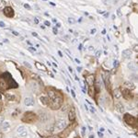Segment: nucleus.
I'll use <instances>...</instances> for the list:
<instances>
[{"label":"nucleus","mask_w":138,"mask_h":138,"mask_svg":"<svg viewBox=\"0 0 138 138\" xmlns=\"http://www.w3.org/2000/svg\"><path fill=\"white\" fill-rule=\"evenodd\" d=\"M47 97L50 99V107L53 110H58L62 105V98L52 88H47Z\"/></svg>","instance_id":"f257e3e1"},{"label":"nucleus","mask_w":138,"mask_h":138,"mask_svg":"<svg viewBox=\"0 0 138 138\" xmlns=\"http://www.w3.org/2000/svg\"><path fill=\"white\" fill-rule=\"evenodd\" d=\"M66 127V121L65 118H59L57 119L55 122L54 127H53V131L54 132H61Z\"/></svg>","instance_id":"f03ea898"},{"label":"nucleus","mask_w":138,"mask_h":138,"mask_svg":"<svg viewBox=\"0 0 138 138\" xmlns=\"http://www.w3.org/2000/svg\"><path fill=\"white\" fill-rule=\"evenodd\" d=\"M36 119H37V116H36V114L34 112H27L24 113L21 120L23 122H25V123H33V122H35Z\"/></svg>","instance_id":"7ed1b4c3"},{"label":"nucleus","mask_w":138,"mask_h":138,"mask_svg":"<svg viewBox=\"0 0 138 138\" xmlns=\"http://www.w3.org/2000/svg\"><path fill=\"white\" fill-rule=\"evenodd\" d=\"M123 119H124L125 123H127L128 125H130V126H132V127H135L136 124H137L136 118L133 115H131V114H124Z\"/></svg>","instance_id":"20e7f679"},{"label":"nucleus","mask_w":138,"mask_h":138,"mask_svg":"<svg viewBox=\"0 0 138 138\" xmlns=\"http://www.w3.org/2000/svg\"><path fill=\"white\" fill-rule=\"evenodd\" d=\"M16 134H18L19 137L25 138L28 135V131H27V129L25 128V126L20 125V126H18V127L16 128Z\"/></svg>","instance_id":"39448f33"},{"label":"nucleus","mask_w":138,"mask_h":138,"mask_svg":"<svg viewBox=\"0 0 138 138\" xmlns=\"http://www.w3.org/2000/svg\"><path fill=\"white\" fill-rule=\"evenodd\" d=\"M3 13L4 15L7 17V18H13L14 15H15V12H14V9L11 7H6L4 9H3Z\"/></svg>","instance_id":"423d86ee"},{"label":"nucleus","mask_w":138,"mask_h":138,"mask_svg":"<svg viewBox=\"0 0 138 138\" xmlns=\"http://www.w3.org/2000/svg\"><path fill=\"white\" fill-rule=\"evenodd\" d=\"M121 91H122V96H123L126 100L133 99L134 95L132 94L131 90L127 89V88H123V89H121Z\"/></svg>","instance_id":"0eeeda50"},{"label":"nucleus","mask_w":138,"mask_h":138,"mask_svg":"<svg viewBox=\"0 0 138 138\" xmlns=\"http://www.w3.org/2000/svg\"><path fill=\"white\" fill-rule=\"evenodd\" d=\"M34 103H35V101L31 97H26L24 99V105L27 107H32V106H34Z\"/></svg>","instance_id":"6e6552de"},{"label":"nucleus","mask_w":138,"mask_h":138,"mask_svg":"<svg viewBox=\"0 0 138 138\" xmlns=\"http://www.w3.org/2000/svg\"><path fill=\"white\" fill-rule=\"evenodd\" d=\"M0 126H1V130H2L3 132H5V133H6V132H8L11 128L10 123H9L7 121H4Z\"/></svg>","instance_id":"1a4fd4ad"},{"label":"nucleus","mask_w":138,"mask_h":138,"mask_svg":"<svg viewBox=\"0 0 138 138\" xmlns=\"http://www.w3.org/2000/svg\"><path fill=\"white\" fill-rule=\"evenodd\" d=\"M115 108H116L117 112H118L119 113L123 114V113L125 112V108H124V106H123V103L117 102L116 104H115Z\"/></svg>","instance_id":"9d476101"},{"label":"nucleus","mask_w":138,"mask_h":138,"mask_svg":"<svg viewBox=\"0 0 138 138\" xmlns=\"http://www.w3.org/2000/svg\"><path fill=\"white\" fill-rule=\"evenodd\" d=\"M40 101L42 102V105L44 106H50V99H49L48 97L46 96H41L40 97Z\"/></svg>","instance_id":"9b49d317"},{"label":"nucleus","mask_w":138,"mask_h":138,"mask_svg":"<svg viewBox=\"0 0 138 138\" xmlns=\"http://www.w3.org/2000/svg\"><path fill=\"white\" fill-rule=\"evenodd\" d=\"M68 119L71 122H74L76 120V112H75L74 108H71V110L68 112Z\"/></svg>","instance_id":"f8f14e48"},{"label":"nucleus","mask_w":138,"mask_h":138,"mask_svg":"<svg viewBox=\"0 0 138 138\" xmlns=\"http://www.w3.org/2000/svg\"><path fill=\"white\" fill-rule=\"evenodd\" d=\"M124 87H125V88H127V89H129V90H134V88H135V85H134V82H132V81H126L124 83Z\"/></svg>","instance_id":"ddd939ff"},{"label":"nucleus","mask_w":138,"mask_h":138,"mask_svg":"<svg viewBox=\"0 0 138 138\" xmlns=\"http://www.w3.org/2000/svg\"><path fill=\"white\" fill-rule=\"evenodd\" d=\"M113 96L116 99H120L121 98L123 97V96H122V91H121V88H115V89L113 90Z\"/></svg>","instance_id":"4468645a"},{"label":"nucleus","mask_w":138,"mask_h":138,"mask_svg":"<svg viewBox=\"0 0 138 138\" xmlns=\"http://www.w3.org/2000/svg\"><path fill=\"white\" fill-rule=\"evenodd\" d=\"M127 67L129 70H131L132 72H135L136 71V68H137V66H136V64L134 63V62H129L127 64Z\"/></svg>","instance_id":"2eb2a0df"},{"label":"nucleus","mask_w":138,"mask_h":138,"mask_svg":"<svg viewBox=\"0 0 138 138\" xmlns=\"http://www.w3.org/2000/svg\"><path fill=\"white\" fill-rule=\"evenodd\" d=\"M30 86H31V89L32 90L33 92H35V93H37L38 91H39V86H38L37 82H31V84H30Z\"/></svg>","instance_id":"dca6fc26"},{"label":"nucleus","mask_w":138,"mask_h":138,"mask_svg":"<svg viewBox=\"0 0 138 138\" xmlns=\"http://www.w3.org/2000/svg\"><path fill=\"white\" fill-rule=\"evenodd\" d=\"M47 119H48V116H47V113H45V112H40L39 114V120L41 121V122H42V123H44V122H46L47 121Z\"/></svg>","instance_id":"f3484780"},{"label":"nucleus","mask_w":138,"mask_h":138,"mask_svg":"<svg viewBox=\"0 0 138 138\" xmlns=\"http://www.w3.org/2000/svg\"><path fill=\"white\" fill-rule=\"evenodd\" d=\"M35 66L37 69H39V70H42V71H46L47 70V68H46V66H44L43 64H41L40 62H35Z\"/></svg>","instance_id":"a211bd4d"},{"label":"nucleus","mask_w":138,"mask_h":138,"mask_svg":"<svg viewBox=\"0 0 138 138\" xmlns=\"http://www.w3.org/2000/svg\"><path fill=\"white\" fill-rule=\"evenodd\" d=\"M132 55V51L130 50V49H127V50H124L123 52V58H125V59H128V58H130Z\"/></svg>","instance_id":"6ab92c4d"},{"label":"nucleus","mask_w":138,"mask_h":138,"mask_svg":"<svg viewBox=\"0 0 138 138\" xmlns=\"http://www.w3.org/2000/svg\"><path fill=\"white\" fill-rule=\"evenodd\" d=\"M6 99L8 101H15L16 100V96L14 94H10V93H6L5 94Z\"/></svg>","instance_id":"aec40b11"},{"label":"nucleus","mask_w":138,"mask_h":138,"mask_svg":"<svg viewBox=\"0 0 138 138\" xmlns=\"http://www.w3.org/2000/svg\"><path fill=\"white\" fill-rule=\"evenodd\" d=\"M85 82H87V83H88V85L91 87V86L93 85V83H94V77H93L92 75L88 76V77H87V79H86Z\"/></svg>","instance_id":"412c9836"},{"label":"nucleus","mask_w":138,"mask_h":138,"mask_svg":"<svg viewBox=\"0 0 138 138\" xmlns=\"http://www.w3.org/2000/svg\"><path fill=\"white\" fill-rule=\"evenodd\" d=\"M7 7V2L5 0H0V9H4Z\"/></svg>","instance_id":"4be33fe9"},{"label":"nucleus","mask_w":138,"mask_h":138,"mask_svg":"<svg viewBox=\"0 0 138 138\" xmlns=\"http://www.w3.org/2000/svg\"><path fill=\"white\" fill-rule=\"evenodd\" d=\"M88 94L90 97H94V88L92 87H89V88H88Z\"/></svg>","instance_id":"5701e85b"},{"label":"nucleus","mask_w":138,"mask_h":138,"mask_svg":"<svg viewBox=\"0 0 138 138\" xmlns=\"http://www.w3.org/2000/svg\"><path fill=\"white\" fill-rule=\"evenodd\" d=\"M7 88V86H6V82L5 81H0V88L1 89H5V88Z\"/></svg>","instance_id":"b1692460"},{"label":"nucleus","mask_w":138,"mask_h":138,"mask_svg":"<svg viewBox=\"0 0 138 138\" xmlns=\"http://www.w3.org/2000/svg\"><path fill=\"white\" fill-rule=\"evenodd\" d=\"M68 23L69 24H71V25H73V24H75L76 23V20H75L74 18H68Z\"/></svg>","instance_id":"393cba45"},{"label":"nucleus","mask_w":138,"mask_h":138,"mask_svg":"<svg viewBox=\"0 0 138 138\" xmlns=\"http://www.w3.org/2000/svg\"><path fill=\"white\" fill-rule=\"evenodd\" d=\"M100 54H101V51L100 50L97 51V52H96V57H97V58H99V57L100 56Z\"/></svg>","instance_id":"a878e982"},{"label":"nucleus","mask_w":138,"mask_h":138,"mask_svg":"<svg viewBox=\"0 0 138 138\" xmlns=\"http://www.w3.org/2000/svg\"><path fill=\"white\" fill-rule=\"evenodd\" d=\"M23 65H24L25 66H27L28 68H30V69L31 68V66L30 64H29V63H27V62H23Z\"/></svg>","instance_id":"bb28decb"},{"label":"nucleus","mask_w":138,"mask_h":138,"mask_svg":"<svg viewBox=\"0 0 138 138\" xmlns=\"http://www.w3.org/2000/svg\"><path fill=\"white\" fill-rule=\"evenodd\" d=\"M96 31H97V30L96 29H92V30H90V34H91V35H94L95 33H96Z\"/></svg>","instance_id":"cd10ccee"},{"label":"nucleus","mask_w":138,"mask_h":138,"mask_svg":"<svg viewBox=\"0 0 138 138\" xmlns=\"http://www.w3.org/2000/svg\"><path fill=\"white\" fill-rule=\"evenodd\" d=\"M4 121H5L4 116H3V115H1V114H0V125L2 124V123H3V122H4Z\"/></svg>","instance_id":"c85d7f7f"},{"label":"nucleus","mask_w":138,"mask_h":138,"mask_svg":"<svg viewBox=\"0 0 138 138\" xmlns=\"http://www.w3.org/2000/svg\"><path fill=\"white\" fill-rule=\"evenodd\" d=\"M118 61H117V60H114L113 61V66L114 67H117V66H118Z\"/></svg>","instance_id":"c756f323"},{"label":"nucleus","mask_w":138,"mask_h":138,"mask_svg":"<svg viewBox=\"0 0 138 138\" xmlns=\"http://www.w3.org/2000/svg\"><path fill=\"white\" fill-rule=\"evenodd\" d=\"M44 24H45V26H47V27L51 26V23L49 21H47V20H45V21H44Z\"/></svg>","instance_id":"7c9ffc66"},{"label":"nucleus","mask_w":138,"mask_h":138,"mask_svg":"<svg viewBox=\"0 0 138 138\" xmlns=\"http://www.w3.org/2000/svg\"><path fill=\"white\" fill-rule=\"evenodd\" d=\"M24 7H25V8H27V9H29V10H31V7H30L28 4H25L24 5Z\"/></svg>","instance_id":"2f4dec72"},{"label":"nucleus","mask_w":138,"mask_h":138,"mask_svg":"<svg viewBox=\"0 0 138 138\" xmlns=\"http://www.w3.org/2000/svg\"><path fill=\"white\" fill-rule=\"evenodd\" d=\"M6 26V24H5L3 21H0V27H2V28H4V27Z\"/></svg>","instance_id":"473e14b6"},{"label":"nucleus","mask_w":138,"mask_h":138,"mask_svg":"<svg viewBox=\"0 0 138 138\" xmlns=\"http://www.w3.org/2000/svg\"><path fill=\"white\" fill-rule=\"evenodd\" d=\"M12 33H13L15 36H20V34H19V33L17 32V31H12Z\"/></svg>","instance_id":"72a5a7b5"},{"label":"nucleus","mask_w":138,"mask_h":138,"mask_svg":"<svg viewBox=\"0 0 138 138\" xmlns=\"http://www.w3.org/2000/svg\"><path fill=\"white\" fill-rule=\"evenodd\" d=\"M88 50L91 51V52H92V51H94V47H93V46H91V45L88 46Z\"/></svg>","instance_id":"f704fd0d"},{"label":"nucleus","mask_w":138,"mask_h":138,"mask_svg":"<svg viewBox=\"0 0 138 138\" xmlns=\"http://www.w3.org/2000/svg\"><path fill=\"white\" fill-rule=\"evenodd\" d=\"M53 33H54V34H57V33H58V31H57V29H56V28H53Z\"/></svg>","instance_id":"c9c22d12"},{"label":"nucleus","mask_w":138,"mask_h":138,"mask_svg":"<svg viewBox=\"0 0 138 138\" xmlns=\"http://www.w3.org/2000/svg\"><path fill=\"white\" fill-rule=\"evenodd\" d=\"M71 94H72V96H73V98H76V94H75V92H74V90H71Z\"/></svg>","instance_id":"e433bc0d"},{"label":"nucleus","mask_w":138,"mask_h":138,"mask_svg":"<svg viewBox=\"0 0 138 138\" xmlns=\"http://www.w3.org/2000/svg\"><path fill=\"white\" fill-rule=\"evenodd\" d=\"M29 50L30 51H32V52H36V49L33 48V47H31V48H29Z\"/></svg>","instance_id":"4c0bfd02"},{"label":"nucleus","mask_w":138,"mask_h":138,"mask_svg":"<svg viewBox=\"0 0 138 138\" xmlns=\"http://www.w3.org/2000/svg\"><path fill=\"white\" fill-rule=\"evenodd\" d=\"M101 1H102V2H104V4L107 5L108 3H109V1H110V0H101Z\"/></svg>","instance_id":"58836bf2"},{"label":"nucleus","mask_w":138,"mask_h":138,"mask_svg":"<svg viewBox=\"0 0 138 138\" xmlns=\"http://www.w3.org/2000/svg\"><path fill=\"white\" fill-rule=\"evenodd\" d=\"M99 134V137H100V138H103V134H102V133L99 132V134Z\"/></svg>","instance_id":"ea45409f"},{"label":"nucleus","mask_w":138,"mask_h":138,"mask_svg":"<svg viewBox=\"0 0 138 138\" xmlns=\"http://www.w3.org/2000/svg\"><path fill=\"white\" fill-rule=\"evenodd\" d=\"M32 35L34 36V37H37V38H39V36H38V34L36 32H32Z\"/></svg>","instance_id":"a19ab883"},{"label":"nucleus","mask_w":138,"mask_h":138,"mask_svg":"<svg viewBox=\"0 0 138 138\" xmlns=\"http://www.w3.org/2000/svg\"><path fill=\"white\" fill-rule=\"evenodd\" d=\"M75 62H76V63H77V64H80V63H81V62L79 61L78 59H77V58H76V59H75Z\"/></svg>","instance_id":"79ce46f5"},{"label":"nucleus","mask_w":138,"mask_h":138,"mask_svg":"<svg viewBox=\"0 0 138 138\" xmlns=\"http://www.w3.org/2000/svg\"><path fill=\"white\" fill-rule=\"evenodd\" d=\"M58 54H59L61 57H63V53H62V52H61V51H58Z\"/></svg>","instance_id":"37998d69"},{"label":"nucleus","mask_w":138,"mask_h":138,"mask_svg":"<svg viewBox=\"0 0 138 138\" xmlns=\"http://www.w3.org/2000/svg\"><path fill=\"white\" fill-rule=\"evenodd\" d=\"M4 137V134H3L2 132H0V138H3Z\"/></svg>","instance_id":"c03bdc74"},{"label":"nucleus","mask_w":138,"mask_h":138,"mask_svg":"<svg viewBox=\"0 0 138 138\" xmlns=\"http://www.w3.org/2000/svg\"><path fill=\"white\" fill-rule=\"evenodd\" d=\"M77 72H81L82 68H81V67H77Z\"/></svg>","instance_id":"a18cd8bd"},{"label":"nucleus","mask_w":138,"mask_h":138,"mask_svg":"<svg viewBox=\"0 0 138 138\" xmlns=\"http://www.w3.org/2000/svg\"><path fill=\"white\" fill-rule=\"evenodd\" d=\"M68 70H69V72L70 73H73V70H72V68L70 67V66H68Z\"/></svg>","instance_id":"49530a36"},{"label":"nucleus","mask_w":138,"mask_h":138,"mask_svg":"<svg viewBox=\"0 0 138 138\" xmlns=\"http://www.w3.org/2000/svg\"><path fill=\"white\" fill-rule=\"evenodd\" d=\"M56 27L57 28H60V27H61V24H60V23H56Z\"/></svg>","instance_id":"de8ad7c7"},{"label":"nucleus","mask_w":138,"mask_h":138,"mask_svg":"<svg viewBox=\"0 0 138 138\" xmlns=\"http://www.w3.org/2000/svg\"><path fill=\"white\" fill-rule=\"evenodd\" d=\"M49 75H50V76H51V77H53V75L52 74V73H51V72H49Z\"/></svg>","instance_id":"09e8293b"},{"label":"nucleus","mask_w":138,"mask_h":138,"mask_svg":"<svg viewBox=\"0 0 138 138\" xmlns=\"http://www.w3.org/2000/svg\"><path fill=\"white\" fill-rule=\"evenodd\" d=\"M49 3H50V5H52V6H55L54 3H53V2H49Z\"/></svg>","instance_id":"8fccbe9b"},{"label":"nucleus","mask_w":138,"mask_h":138,"mask_svg":"<svg viewBox=\"0 0 138 138\" xmlns=\"http://www.w3.org/2000/svg\"><path fill=\"white\" fill-rule=\"evenodd\" d=\"M119 2V0H114V4H117Z\"/></svg>","instance_id":"3c124183"},{"label":"nucleus","mask_w":138,"mask_h":138,"mask_svg":"<svg viewBox=\"0 0 138 138\" xmlns=\"http://www.w3.org/2000/svg\"><path fill=\"white\" fill-rule=\"evenodd\" d=\"M53 66H55V67H57V65H56V63H53Z\"/></svg>","instance_id":"603ef678"},{"label":"nucleus","mask_w":138,"mask_h":138,"mask_svg":"<svg viewBox=\"0 0 138 138\" xmlns=\"http://www.w3.org/2000/svg\"><path fill=\"white\" fill-rule=\"evenodd\" d=\"M34 20H35V23H38V22H39V21H38L37 19H34Z\"/></svg>","instance_id":"864d4df0"},{"label":"nucleus","mask_w":138,"mask_h":138,"mask_svg":"<svg viewBox=\"0 0 138 138\" xmlns=\"http://www.w3.org/2000/svg\"><path fill=\"white\" fill-rule=\"evenodd\" d=\"M105 33H106V31H105V30H103V31H102V34H105Z\"/></svg>","instance_id":"5fc2aeb1"},{"label":"nucleus","mask_w":138,"mask_h":138,"mask_svg":"<svg viewBox=\"0 0 138 138\" xmlns=\"http://www.w3.org/2000/svg\"><path fill=\"white\" fill-rule=\"evenodd\" d=\"M85 109H86V110H88V106H87V105H85Z\"/></svg>","instance_id":"6e6d98bb"},{"label":"nucleus","mask_w":138,"mask_h":138,"mask_svg":"<svg viewBox=\"0 0 138 138\" xmlns=\"http://www.w3.org/2000/svg\"><path fill=\"white\" fill-rule=\"evenodd\" d=\"M127 31H128L129 33H130V31H130V29H129V28H127Z\"/></svg>","instance_id":"4d7b16f0"},{"label":"nucleus","mask_w":138,"mask_h":138,"mask_svg":"<svg viewBox=\"0 0 138 138\" xmlns=\"http://www.w3.org/2000/svg\"><path fill=\"white\" fill-rule=\"evenodd\" d=\"M0 99H1V94H0Z\"/></svg>","instance_id":"13d9d810"},{"label":"nucleus","mask_w":138,"mask_h":138,"mask_svg":"<svg viewBox=\"0 0 138 138\" xmlns=\"http://www.w3.org/2000/svg\"><path fill=\"white\" fill-rule=\"evenodd\" d=\"M43 1H47V0H43Z\"/></svg>","instance_id":"bf43d9fd"},{"label":"nucleus","mask_w":138,"mask_h":138,"mask_svg":"<svg viewBox=\"0 0 138 138\" xmlns=\"http://www.w3.org/2000/svg\"><path fill=\"white\" fill-rule=\"evenodd\" d=\"M0 108H1V104H0Z\"/></svg>","instance_id":"052dcab7"},{"label":"nucleus","mask_w":138,"mask_h":138,"mask_svg":"<svg viewBox=\"0 0 138 138\" xmlns=\"http://www.w3.org/2000/svg\"><path fill=\"white\" fill-rule=\"evenodd\" d=\"M49 138H53V137H49Z\"/></svg>","instance_id":"680f3d73"}]
</instances>
